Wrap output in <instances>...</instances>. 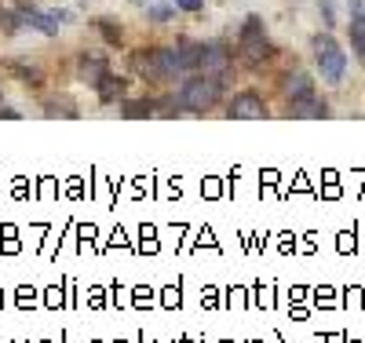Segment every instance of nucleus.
I'll return each mask as SVG.
<instances>
[{
	"instance_id": "f257e3e1",
	"label": "nucleus",
	"mask_w": 365,
	"mask_h": 343,
	"mask_svg": "<svg viewBox=\"0 0 365 343\" xmlns=\"http://www.w3.org/2000/svg\"><path fill=\"white\" fill-rule=\"evenodd\" d=\"M132 70L146 81H172L182 73V62H179L175 48H150V51L132 55Z\"/></svg>"
},
{
	"instance_id": "f03ea898",
	"label": "nucleus",
	"mask_w": 365,
	"mask_h": 343,
	"mask_svg": "<svg viewBox=\"0 0 365 343\" xmlns=\"http://www.w3.org/2000/svg\"><path fill=\"white\" fill-rule=\"evenodd\" d=\"M223 99V81L216 77H190L187 84L179 88V103L187 113H208V110H216Z\"/></svg>"
},
{
	"instance_id": "7ed1b4c3",
	"label": "nucleus",
	"mask_w": 365,
	"mask_h": 343,
	"mask_svg": "<svg viewBox=\"0 0 365 343\" xmlns=\"http://www.w3.org/2000/svg\"><path fill=\"white\" fill-rule=\"evenodd\" d=\"M314 55H318V70L329 84H340L344 81V70H347V55L344 48L332 41L329 34H318L314 37Z\"/></svg>"
},
{
	"instance_id": "20e7f679",
	"label": "nucleus",
	"mask_w": 365,
	"mask_h": 343,
	"mask_svg": "<svg viewBox=\"0 0 365 343\" xmlns=\"http://www.w3.org/2000/svg\"><path fill=\"white\" fill-rule=\"evenodd\" d=\"M237 51H241V62H245V66H263V58L270 55V44H267V34H263L259 19H249L245 26H241Z\"/></svg>"
},
{
	"instance_id": "39448f33",
	"label": "nucleus",
	"mask_w": 365,
	"mask_h": 343,
	"mask_svg": "<svg viewBox=\"0 0 365 343\" xmlns=\"http://www.w3.org/2000/svg\"><path fill=\"white\" fill-rule=\"evenodd\" d=\"M197 70H201L205 77L227 81V77H230V70H234V55H230V48H223V44H205Z\"/></svg>"
},
{
	"instance_id": "423d86ee",
	"label": "nucleus",
	"mask_w": 365,
	"mask_h": 343,
	"mask_svg": "<svg viewBox=\"0 0 365 343\" xmlns=\"http://www.w3.org/2000/svg\"><path fill=\"white\" fill-rule=\"evenodd\" d=\"M227 113H230V117H263L267 106H263V99L256 96V91H241V96L230 99Z\"/></svg>"
},
{
	"instance_id": "0eeeda50",
	"label": "nucleus",
	"mask_w": 365,
	"mask_h": 343,
	"mask_svg": "<svg viewBox=\"0 0 365 343\" xmlns=\"http://www.w3.org/2000/svg\"><path fill=\"white\" fill-rule=\"evenodd\" d=\"M289 117H329V106L314 96V91H307V96L289 99Z\"/></svg>"
},
{
	"instance_id": "6e6552de",
	"label": "nucleus",
	"mask_w": 365,
	"mask_h": 343,
	"mask_svg": "<svg viewBox=\"0 0 365 343\" xmlns=\"http://www.w3.org/2000/svg\"><path fill=\"white\" fill-rule=\"evenodd\" d=\"M19 15H22V22H26V26H34V29H41V34H48V37H55V34H58V19H55V11H37V8H19Z\"/></svg>"
},
{
	"instance_id": "1a4fd4ad",
	"label": "nucleus",
	"mask_w": 365,
	"mask_h": 343,
	"mask_svg": "<svg viewBox=\"0 0 365 343\" xmlns=\"http://www.w3.org/2000/svg\"><path fill=\"white\" fill-rule=\"evenodd\" d=\"M77 66H81V81H84V84H99V81L110 73V66H106L103 55H81Z\"/></svg>"
},
{
	"instance_id": "9d476101",
	"label": "nucleus",
	"mask_w": 365,
	"mask_h": 343,
	"mask_svg": "<svg viewBox=\"0 0 365 343\" xmlns=\"http://www.w3.org/2000/svg\"><path fill=\"white\" fill-rule=\"evenodd\" d=\"M96 88H99V99H103V103H117V99H125V91H128V88H125V81L113 77V73H106Z\"/></svg>"
},
{
	"instance_id": "9b49d317",
	"label": "nucleus",
	"mask_w": 365,
	"mask_h": 343,
	"mask_svg": "<svg viewBox=\"0 0 365 343\" xmlns=\"http://www.w3.org/2000/svg\"><path fill=\"white\" fill-rule=\"evenodd\" d=\"M175 51H179L182 70H197V62H201V51H205V44H194V41H179V44H175Z\"/></svg>"
},
{
	"instance_id": "f8f14e48",
	"label": "nucleus",
	"mask_w": 365,
	"mask_h": 343,
	"mask_svg": "<svg viewBox=\"0 0 365 343\" xmlns=\"http://www.w3.org/2000/svg\"><path fill=\"white\" fill-rule=\"evenodd\" d=\"M44 113H48V117H77V103H73L70 96H51V99L44 103Z\"/></svg>"
},
{
	"instance_id": "ddd939ff",
	"label": "nucleus",
	"mask_w": 365,
	"mask_h": 343,
	"mask_svg": "<svg viewBox=\"0 0 365 343\" xmlns=\"http://www.w3.org/2000/svg\"><path fill=\"white\" fill-rule=\"evenodd\" d=\"M285 91H289V99H296V96H307V91H314V84H311V77L303 73V70H292V73L285 77Z\"/></svg>"
},
{
	"instance_id": "4468645a",
	"label": "nucleus",
	"mask_w": 365,
	"mask_h": 343,
	"mask_svg": "<svg viewBox=\"0 0 365 343\" xmlns=\"http://www.w3.org/2000/svg\"><path fill=\"white\" fill-rule=\"evenodd\" d=\"M351 44H354L358 58L365 62V15H358V19L351 22Z\"/></svg>"
},
{
	"instance_id": "2eb2a0df",
	"label": "nucleus",
	"mask_w": 365,
	"mask_h": 343,
	"mask_svg": "<svg viewBox=\"0 0 365 343\" xmlns=\"http://www.w3.org/2000/svg\"><path fill=\"white\" fill-rule=\"evenodd\" d=\"M150 113H158V103L154 99H139V103H128L125 106V117H150Z\"/></svg>"
},
{
	"instance_id": "dca6fc26",
	"label": "nucleus",
	"mask_w": 365,
	"mask_h": 343,
	"mask_svg": "<svg viewBox=\"0 0 365 343\" xmlns=\"http://www.w3.org/2000/svg\"><path fill=\"white\" fill-rule=\"evenodd\" d=\"M172 15H175L172 4H154V8H150V19H154V22H168Z\"/></svg>"
},
{
	"instance_id": "f3484780",
	"label": "nucleus",
	"mask_w": 365,
	"mask_h": 343,
	"mask_svg": "<svg viewBox=\"0 0 365 343\" xmlns=\"http://www.w3.org/2000/svg\"><path fill=\"white\" fill-rule=\"evenodd\" d=\"M201 4L205 0H175V8H182V11H201Z\"/></svg>"
},
{
	"instance_id": "a211bd4d",
	"label": "nucleus",
	"mask_w": 365,
	"mask_h": 343,
	"mask_svg": "<svg viewBox=\"0 0 365 343\" xmlns=\"http://www.w3.org/2000/svg\"><path fill=\"white\" fill-rule=\"evenodd\" d=\"M99 29H103V34H106V37H110V41H113V44H117V29H113V26H110V22H103V26H99Z\"/></svg>"
}]
</instances>
